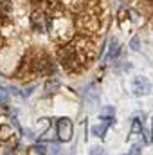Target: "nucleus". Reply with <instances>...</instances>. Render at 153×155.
<instances>
[{
	"instance_id": "obj_1",
	"label": "nucleus",
	"mask_w": 153,
	"mask_h": 155,
	"mask_svg": "<svg viewBox=\"0 0 153 155\" xmlns=\"http://www.w3.org/2000/svg\"><path fill=\"white\" fill-rule=\"evenodd\" d=\"M56 135L61 143H67L72 139V134H74V126H72V121L67 119V117H61L56 121Z\"/></svg>"
},
{
	"instance_id": "obj_2",
	"label": "nucleus",
	"mask_w": 153,
	"mask_h": 155,
	"mask_svg": "<svg viewBox=\"0 0 153 155\" xmlns=\"http://www.w3.org/2000/svg\"><path fill=\"white\" fill-rule=\"evenodd\" d=\"M151 92V83L144 76H137L132 83V94L133 96H146Z\"/></svg>"
},
{
	"instance_id": "obj_3",
	"label": "nucleus",
	"mask_w": 153,
	"mask_h": 155,
	"mask_svg": "<svg viewBox=\"0 0 153 155\" xmlns=\"http://www.w3.org/2000/svg\"><path fill=\"white\" fill-rule=\"evenodd\" d=\"M85 99L90 103V107L92 105H96V103H99V90H97V85H88V88L85 90Z\"/></svg>"
},
{
	"instance_id": "obj_4",
	"label": "nucleus",
	"mask_w": 153,
	"mask_h": 155,
	"mask_svg": "<svg viewBox=\"0 0 153 155\" xmlns=\"http://www.w3.org/2000/svg\"><path fill=\"white\" fill-rule=\"evenodd\" d=\"M114 123V119H103L99 124H96V126H92V134L96 135V137H105V132L108 130V126Z\"/></svg>"
},
{
	"instance_id": "obj_5",
	"label": "nucleus",
	"mask_w": 153,
	"mask_h": 155,
	"mask_svg": "<svg viewBox=\"0 0 153 155\" xmlns=\"http://www.w3.org/2000/svg\"><path fill=\"white\" fill-rule=\"evenodd\" d=\"M121 52V47H119V40L117 38H110V51H108V56L106 60H112V58H117Z\"/></svg>"
},
{
	"instance_id": "obj_6",
	"label": "nucleus",
	"mask_w": 153,
	"mask_h": 155,
	"mask_svg": "<svg viewBox=\"0 0 153 155\" xmlns=\"http://www.w3.org/2000/svg\"><path fill=\"white\" fill-rule=\"evenodd\" d=\"M114 116H115L114 107H105L101 110V119H114Z\"/></svg>"
},
{
	"instance_id": "obj_7",
	"label": "nucleus",
	"mask_w": 153,
	"mask_h": 155,
	"mask_svg": "<svg viewBox=\"0 0 153 155\" xmlns=\"http://www.w3.org/2000/svg\"><path fill=\"white\" fill-rule=\"evenodd\" d=\"M60 87V81L58 79H52V81H49L47 85H45V94H52L56 88Z\"/></svg>"
},
{
	"instance_id": "obj_8",
	"label": "nucleus",
	"mask_w": 153,
	"mask_h": 155,
	"mask_svg": "<svg viewBox=\"0 0 153 155\" xmlns=\"http://www.w3.org/2000/svg\"><path fill=\"white\" fill-rule=\"evenodd\" d=\"M141 132H142V123L139 119H133V123H132V135H139Z\"/></svg>"
},
{
	"instance_id": "obj_9",
	"label": "nucleus",
	"mask_w": 153,
	"mask_h": 155,
	"mask_svg": "<svg viewBox=\"0 0 153 155\" xmlns=\"http://www.w3.org/2000/svg\"><path fill=\"white\" fill-rule=\"evenodd\" d=\"M130 47H132V51H135V52H139V51H141V40H139V36H133V38H132Z\"/></svg>"
},
{
	"instance_id": "obj_10",
	"label": "nucleus",
	"mask_w": 153,
	"mask_h": 155,
	"mask_svg": "<svg viewBox=\"0 0 153 155\" xmlns=\"http://www.w3.org/2000/svg\"><path fill=\"white\" fill-rule=\"evenodd\" d=\"M31 153H47V146H45V144H36V146L31 150Z\"/></svg>"
},
{
	"instance_id": "obj_11",
	"label": "nucleus",
	"mask_w": 153,
	"mask_h": 155,
	"mask_svg": "<svg viewBox=\"0 0 153 155\" xmlns=\"http://www.w3.org/2000/svg\"><path fill=\"white\" fill-rule=\"evenodd\" d=\"M132 119H139L141 123H144V121H146V112H141V110H139V112H133V114H132Z\"/></svg>"
},
{
	"instance_id": "obj_12",
	"label": "nucleus",
	"mask_w": 153,
	"mask_h": 155,
	"mask_svg": "<svg viewBox=\"0 0 153 155\" xmlns=\"http://www.w3.org/2000/svg\"><path fill=\"white\" fill-rule=\"evenodd\" d=\"M142 144H144V143H139V144H133V146H132V150H130L128 153H130V155L141 153V152H142Z\"/></svg>"
},
{
	"instance_id": "obj_13",
	"label": "nucleus",
	"mask_w": 153,
	"mask_h": 155,
	"mask_svg": "<svg viewBox=\"0 0 153 155\" xmlns=\"http://www.w3.org/2000/svg\"><path fill=\"white\" fill-rule=\"evenodd\" d=\"M5 101H7V90L0 88V103H5Z\"/></svg>"
},
{
	"instance_id": "obj_14",
	"label": "nucleus",
	"mask_w": 153,
	"mask_h": 155,
	"mask_svg": "<svg viewBox=\"0 0 153 155\" xmlns=\"http://www.w3.org/2000/svg\"><path fill=\"white\" fill-rule=\"evenodd\" d=\"M24 135H25V137H27V139H31V141H33V139H34V137H36V135H34V132H33V130H25V132H24Z\"/></svg>"
},
{
	"instance_id": "obj_15",
	"label": "nucleus",
	"mask_w": 153,
	"mask_h": 155,
	"mask_svg": "<svg viewBox=\"0 0 153 155\" xmlns=\"http://www.w3.org/2000/svg\"><path fill=\"white\" fill-rule=\"evenodd\" d=\"M33 90H34V85H31V87H27V88H25V90H24L22 94H24V96H31V94H33Z\"/></svg>"
},
{
	"instance_id": "obj_16",
	"label": "nucleus",
	"mask_w": 153,
	"mask_h": 155,
	"mask_svg": "<svg viewBox=\"0 0 153 155\" xmlns=\"http://www.w3.org/2000/svg\"><path fill=\"white\" fill-rule=\"evenodd\" d=\"M9 4H11V0H0V7H4V9H7Z\"/></svg>"
},
{
	"instance_id": "obj_17",
	"label": "nucleus",
	"mask_w": 153,
	"mask_h": 155,
	"mask_svg": "<svg viewBox=\"0 0 153 155\" xmlns=\"http://www.w3.org/2000/svg\"><path fill=\"white\" fill-rule=\"evenodd\" d=\"M90 153H103V150L101 148H94V150H90Z\"/></svg>"
}]
</instances>
